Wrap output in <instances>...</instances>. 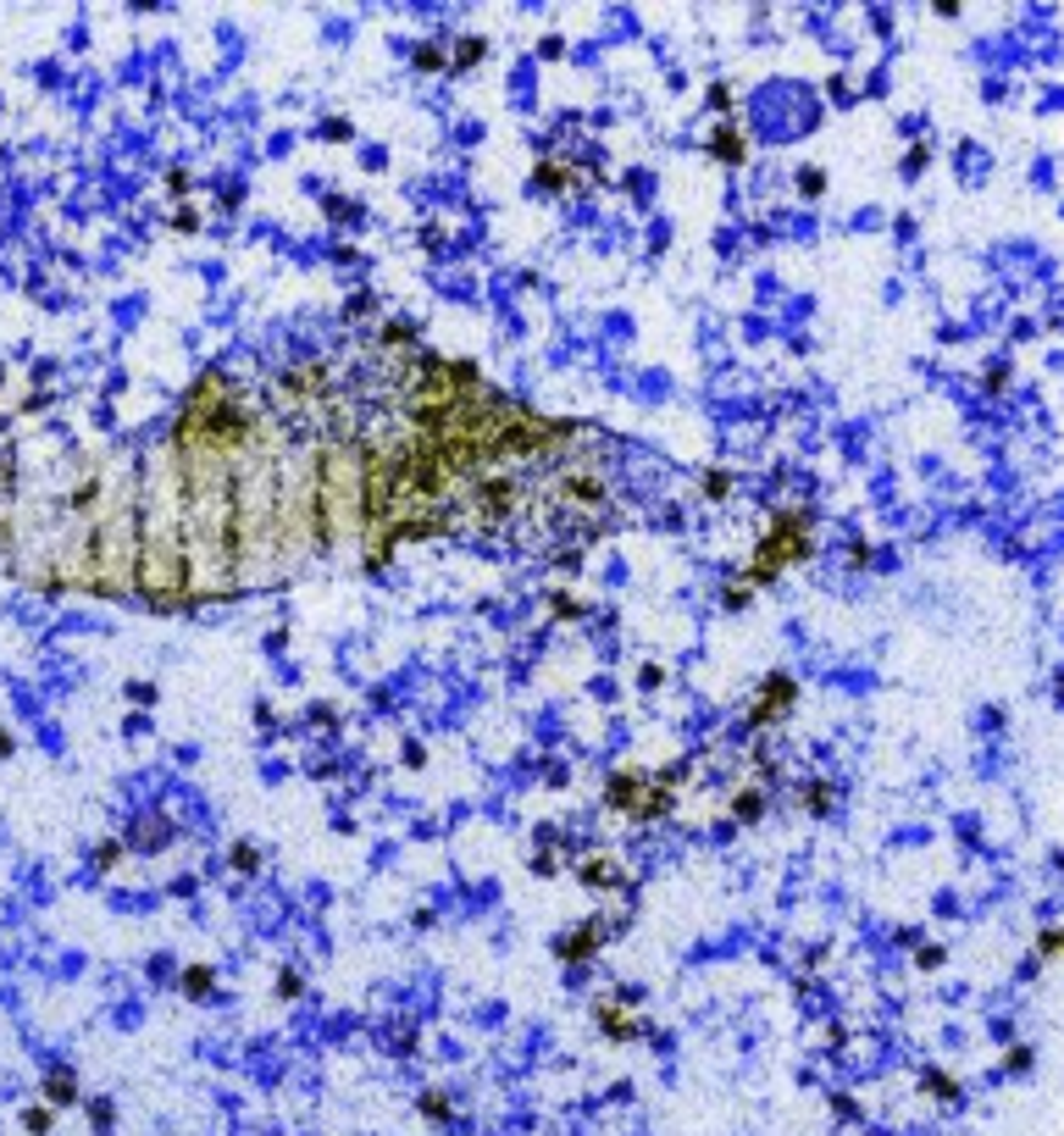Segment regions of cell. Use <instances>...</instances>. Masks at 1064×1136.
Masks as SVG:
<instances>
[{
  "label": "cell",
  "mask_w": 1064,
  "mask_h": 1136,
  "mask_svg": "<svg viewBox=\"0 0 1064 1136\" xmlns=\"http://www.w3.org/2000/svg\"><path fill=\"white\" fill-rule=\"evenodd\" d=\"M0 754H11V737H6V732H0Z\"/></svg>",
  "instance_id": "obj_26"
},
{
  "label": "cell",
  "mask_w": 1064,
  "mask_h": 1136,
  "mask_svg": "<svg viewBox=\"0 0 1064 1136\" xmlns=\"http://www.w3.org/2000/svg\"><path fill=\"white\" fill-rule=\"evenodd\" d=\"M920 1086H926V1092H937V1098H959V1081L943 1076V1070H926V1076H920Z\"/></svg>",
  "instance_id": "obj_12"
},
{
  "label": "cell",
  "mask_w": 1064,
  "mask_h": 1136,
  "mask_svg": "<svg viewBox=\"0 0 1064 1136\" xmlns=\"http://www.w3.org/2000/svg\"><path fill=\"white\" fill-rule=\"evenodd\" d=\"M798 189H804V194H821V173H815V167H810V173H798Z\"/></svg>",
  "instance_id": "obj_22"
},
{
  "label": "cell",
  "mask_w": 1064,
  "mask_h": 1136,
  "mask_svg": "<svg viewBox=\"0 0 1064 1136\" xmlns=\"http://www.w3.org/2000/svg\"><path fill=\"white\" fill-rule=\"evenodd\" d=\"M583 882H593V887H621V865H616L610 854H593V859H583Z\"/></svg>",
  "instance_id": "obj_7"
},
{
  "label": "cell",
  "mask_w": 1064,
  "mask_h": 1136,
  "mask_svg": "<svg viewBox=\"0 0 1064 1136\" xmlns=\"http://www.w3.org/2000/svg\"><path fill=\"white\" fill-rule=\"evenodd\" d=\"M804 804H810L815 815H827V810H831V787H827V781H810V787H804Z\"/></svg>",
  "instance_id": "obj_14"
},
{
  "label": "cell",
  "mask_w": 1064,
  "mask_h": 1136,
  "mask_svg": "<svg viewBox=\"0 0 1064 1136\" xmlns=\"http://www.w3.org/2000/svg\"><path fill=\"white\" fill-rule=\"evenodd\" d=\"M23 1126H28L34 1136H45V1131H51V1109H28V1114H23Z\"/></svg>",
  "instance_id": "obj_19"
},
{
  "label": "cell",
  "mask_w": 1064,
  "mask_h": 1136,
  "mask_svg": "<svg viewBox=\"0 0 1064 1136\" xmlns=\"http://www.w3.org/2000/svg\"><path fill=\"white\" fill-rule=\"evenodd\" d=\"M45 1098H51V1103H72V1098H78V1081L67 1076V1070L45 1076Z\"/></svg>",
  "instance_id": "obj_9"
},
{
  "label": "cell",
  "mask_w": 1064,
  "mask_h": 1136,
  "mask_svg": "<svg viewBox=\"0 0 1064 1136\" xmlns=\"http://www.w3.org/2000/svg\"><path fill=\"white\" fill-rule=\"evenodd\" d=\"M117 859H122V842H106V848H100V865H106V871H112V865H117Z\"/></svg>",
  "instance_id": "obj_24"
},
{
  "label": "cell",
  "mask_w": 1064,
  "mask_h": 1136,
  "mask_svg": "<svg viewBox=\"0 0 1064 1136\" xmlns=\"http://www.w3.org/2000/svg\"><path fill=\"white\" fill-rule=\"evenodd\" d=\"M532 178H538V189H566V183H571V173H566L560 161H543V167H538Z\"/></svg>",
  "instance_id": "obj_11"
},
{
  "label": "cell",
  "mask_w": 1064,
  "mask_h": 1136,
  "mask_svg": "<svg viewBox=\"0 0 1064 1136\" xmlns=\"http://www.w3.org/2000/svg\"><path fill=\"white\" fill-rule=\"evenodd\" d=\"M416 67H427V72H438V67H444V51H438V45H421V51H416Z\"/></svg>",
  "instance_id": "obj_20"
},
{
  "label": "cell",
  "mask_w": 1064,
  "mask_h": 1136,
  "mask_svg": "<svg viewBox=\"0 0 1064 1136\" xmlns=\"http://www.w3.org/2000/svg\"><path fill=\"white\" fill-rule=\"evenodd\" d=\"M604 798H610V810H627V815H638V821H649V815H660V810H671V787H665V781L638 777V771H616L610 787H604Z\"/></svg>",
  "instance_id": "obj_2"
},
{
  "label": "cell",
  "mask_w": 1064,
  "mask_h": 1136,
  "mask_svg": "<svg viewBox=\"0 0 1064 1136\" xmlns=\"http://www.w3.org/2000/svg\"><path fill=\"white\" fill-rule=\"evenodd\" d=\"M183 992H189V998H205V992H211V964H189V970H183Z\"/></svg>",
  "instance_id": "obj_10"
},
{
  "label": "cell",
  "mask_w": 1064,
  "mask_h": 1136,
  "mask_svg": "<svg viewBox=\"0 0 1064 1136\" xmlns=\"http://www.w3.org/2000/svg\"><path fill=\"white\" fill-rule=\"evenodd\" d=\"M383 339H388V344H411V327H405V322H388Z\"/></svg>",
  "instance_id": "obj_21"
},
{
  "label": "cell",
  "mask_w": 1064,
  "mask_h": 1136,
  "mask_svg": "<svg viewBox=\"0 0 1064 1136\" xmlns=\"http://www.w3.org/2000/svg\"><path fill=\"white\" fill-rule=\"evenodd\" d=\"M604 926H610L604 915H593V920H583V926H577V932H571V937L560 943V959H571V964H577V959H588L593 948L604 943Z\"/></svg>",
  "instance_id": "obj_4"
},
{
  "label": "cell",
  "mask_w": 1064,
  "mask_h": 1136,
  "mask_svg": "<svg viewBox=\"0 0 1064 1136\" xmlns=\"http://www.w3.org/2000/svg\"><path fill=\"white\" fill-rule=\"evenodd\" d=\"M705 493L709 499H726V493H732V477H726V472H705Z\"/></svg>",
  "instance_id": "obj_18"
},
{
  "label": "cell",
  "mask_w": 1064,
  "mask_h": 1136,
  "mask_svg": "<svg viewBox=\"0 0 1064 1136\" xmlns=\"http://www.w3.org/2000/svg\"><path fill=\"white\" fill-rule=\"evenodd\" d=\"M289 400H316L322 394V383H327V366L322 360H305V366H289Z\"/></svg>",
  "instance_id": "obj_5"
},
{
  "label": "cell",
  "mask_w": 1064,
  "mask_h": 1136,
  "mask_svg": "<svg viewBox=\"0 0 1064 1136\" xmlns=\"http://www.w3.org/2000/svg\"><path fill=\"white\" fill-rule=\"evenodd\" d=\"M599 1025H604V1037H616V1042H621V1037H638V1031H644V1020L632 1015L627 1004H599Z\"/></svg>",
  "instance_id": "obj_6"
},
{
  "label": "cell",
  "mask_w": 1064,
  "mask_h": 1136,
  "mask_svg": "<svg viewBox=\"0 0 1064 1136\" xmlns=\"http://www.w3.org/2000/svg\"><path fill=\"white\" fill-rule=\"evenodd\" d=\"M421 1114H427V1120H444V1114H449V1098H444V1092H427V1098H421Z\"/></svg>",
  "instance_id": "obj_17"
},
{
  "label": "cell",
  "mask_w": 1064,
  "mask_h": 1136,
  "mask_svg": "<svg viewBox=\"0 0 1064 1136\" xmlns=\"http://www.w3.org/2000/svg\"><path fill=\"white\" fill-rule=\"evenodd\" d=\"M234 865L238 871H255V848H234Z\"/></svg>",
  "instance_id": "obj_25"
},
{
  "label": "cell",
  "mask_w": 1064,
  "mask_h": 1136,
  "mask_svg": "<svg viewBox=\"0 0 1064 1136\" xmlns=\"http://www.w3.org/2000/svg\"><path fill=\"white\" fill-rule=\"evenodd\" d=\"M709 150L721 156V161H743V139H737V128H715V139H709Z\"/></svg>",
  "instance_id": "obj_8"
},
{
  "label": "cell",
  "mask_w": 1064,
  "mask_h": 1136,
  "mask_svg": "<svg viewBox=\"0 0 1064 1136\" xmlns=\"http://www.w3.org/2000/svg\"><path fill=\"white\" fill-rule=\"evenodd\" d=\"M167 832H173L167 821H150V826H139V842H144V848H161V842H167Z\"/></svg>",
  "instance_id": "obj_16"
},
{
  "label": "cell",
  "mask_w": 1064,
  "mask_h": 1136,
  "mask_svg": "<svg viewBox=\"0 0 1064 1136\" xmlns=\"http://www.w3.org/2000/svg\"><path fill=\"white\" fill-rule=\"evenodd\" d=\"M173 228H183V234H189V228H200V217H194V211H189V205H183V211H177V217H173Z\"/></svg>",
  "instance_id": "obj_23"
},
{
  "label": "cell",
  "mask_w": 1064,
  "mask_h": 1136,
  "mask_svg": "<svg viewBox=\"0 0 1064 1136\" xmlns=\"http://www.w3.org/2000/svg\"><path fill=\"white\" fill-rule=\"evenodd\" d=\"M732 810H737V821H754V815H760V810H766V798H760V793H754V787H743V793H737V804H732Z\"/></svg>",
  "instance_id": "obj_13"
},
{
  "label": "cell",
  "mask_w": 1064,
  "mask_h": 1136,
  "mask_svg": "<svg viewBox=\"0 0 1064 1136\" xmlns=\"http://www.w3.org/2000/svg\"><path fill=\"white\" fill-rule=\"evenodd\" d=\"M810 510H782L776 522H770V533H766V543L754 549V560L743 566V577L749 583H770L782 566H793V560H804L810 549H815V538H810Z\"/></svg>",
  "instance_id": "obj_1"
},
{
  "label": "cell",
  "mask_w": 1064,
  "mask_h": 1136,
  "mask_svg": "<svg viewBox=\"0 0 1064 1136\" xmlns=\"http://www.w3.org/2000/svg\"><path fill=\"white\" fill-rule=\"evenodd\" d=\"M793 699H798L793 676H770L766 688H760V699H754V710H749V720H754V726H770V720H782L793 710Z\"/></svg>",
  "instance_id": "obj_3"
},
{
  "label": "cell",
  "mask_w": 1064,
  "mask_h": 1136,
  "mask_svg": "<svg viewBox=\"0 0 1064 1136\" xmlns=\"http://www.w3.org/2000/svg\"><path fill=\"white\" fill-rule=\"evenodd\" d=\"M477 61H482V39H477V34H466V39H461V51H455V67H477Z\"/></svg>",
  "instance_id": "obj_15"
}]
</instances>
